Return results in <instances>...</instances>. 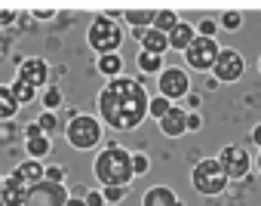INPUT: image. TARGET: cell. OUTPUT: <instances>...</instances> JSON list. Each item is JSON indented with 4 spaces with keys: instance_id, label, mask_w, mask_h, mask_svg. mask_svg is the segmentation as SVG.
<instances>
[{
    "instance_id": "1",
    "label": "cell",
    "mask_w": 261,
    "mask_h": 206,
    "mask_svg": "<svg viewBox=\"0 0 261 206\" xmlns=\"http://www.w3.org/2000/svg\"><path fill=\"white\" fill-rule=\"evenodd\" d=\"M148 89L139 77H114L108 80L98 95H95V108H98V120L108 130L117 133H133L145 123L148 117Z\"/></svg>"
},
{
    "instance_id": "2",
    "label": "cell",
    "mask_w": 261,
    "mask_h": 206,
    "mask_svg": "<svg viewBox=\"0 0 261 206\" xmlns=\"http://www.w3.org/2000/svg\"><path fill=\"white\" fill-rule=\"evenodd\" d=\"M92 175L101 188H129L136 182L133 151H126L117 142H108L105 148H98V154L92 160Z\"/></svg>"
},
{
    "instance_id": "3",
    "label": "cell",
    "mask_w": 261,
    "mask_h": 206,
    "mask_svg": "<svg viewBox=\"0 0 261 206\" xmlns=\"http://www.w3.org/2000/svg\"><path fill=\"white\" fill-rule=\"evenodd\" d=\"M123 40H126L123 25H120V22L105 19L101 13H98V16L89 22V28H86V43L95 49V56H111V53H120Z\"/></svg>"
},
{
    "instance_id": "4",
    "label": "cell",
    "mask_w": 261,
    "mask_h": 206,
    "mask_svg": "<svg viewBox=\"0 0 261 206\" xmlns=\"http://www.w3.org/2000/svg\"><path fill=\"white\" fill-rule=\"evenodd\" d=\"M101 136H105V126L95 114H74L68 123H65V139L71 148L77 151H92L101 145Z\"/></svg>"
},
{
    "instance_id": "5",
    "label": "cell",
    "mask_w": 261,
    "mask_h": 206,
    "mask_svg": "<svg viewBox=\"0 0 261 206\" xmlns=\"http://www.w3.org/2000/svg\"><path fill=\"white\" fill-rule=\"evenodd\" d=\"M227 182H230V178L224 175V169H221V163H218L215 157H203V160H197L194 169H191V185H194V191L203 194V197H218V194H224Z\"/></svg>"
},
{
    "instance_id": "6",
    "label": "cell",
    "mask_w": 261,
    "mask_h": 206,
    "mask_svg": "<svg viewBox=\"0 0 261 206\" xmlns=\"http://www.w3.org/2000/svg\"><path fill=\"white\" fill-rule=\"evenodd\" d=\"M218 53H221V46H218L212 37H194V43L185 49V62H188V68H194L197 74H206V71L212 74Z\"/></svg>"
},
{
    "instance_id": "7",
    "label": "cell",
    "mask_w": 261,
    "mask_h": 206,
    "mask_svg": "<svg viewBox=\"0 0 261 206\" xmlns=\"http://www.w3.org/2000/svg\"><path fill=\"white\" fill-rule=\"evenodd\" d=\"M157 89H160L163 98H169L172 105H175L178 98H185V95L191 92V77H188L185 68L169 65V68H163V71L157 74Z\"/></svg>"
},
{
    "instance_id": "8",
    "label": "cell",
    "mask_w": 261,
    "mask_h": 206,
    "mask_svg": "<svg viewBox=\"0 0 261 206\" xmlns=\"http://www.w3.org/2000/svg\"><path fill=\"white\" fill-rule=\"evenodd\" d=\"M218 163H221V169H224V175L230 178V182H240V178H246L249 175V169H252V157H249V151L243 148V145H224L221 148V154L215 157Z\"/></svg>"
},
{
    "instance_id": "9",
    "label": "cell",
    "mask_w": 261,
    "mask_h": 206,
    "mask_svg": "<svg viewBox=\"0 0 261 206\" xmlns=\"http://www.w3.org/2000/svg\"><path fill=\"white\" fill-rule=\"evenodd\" d=\"M68 188L65 185H56V182H37V185H31V191H28V203L25 206H65L68 203Z\"/></svg>"
},
{
    "instance_id": "10",
    "label": "cell",
    "mask_w": 261,
    "mask_h": 206,
    "mask_svg": "<svg viewBox=\"0 0 261 206\" xmlns=\"http://www.w3.org/2000/svg\"><path fill=\"white\" fill-rule=\"evenodd\" d=\"M246 71V59L237 53V49H221L218 59H215V68H212V77L218 83H237Z\"/></svg>"
},
{
    "instance_id": "11",
    "label": "cell",
    "mask_w": 261,
    "mask_h": 206,
    "mask_svg": "<svg viewBox=\"0 0 261 206\" xmlns=\"http://www.w3.org/2000/svg\"><path fill=\"white\" fill-rule=\"evenodd\" d=\"M49 62L46 59H40V56H31V59H22L19 62V68H16V77L19 80H25L28 86H34V89H46L49 86Z\"/></svg>"
},
{
    "instance_id": "12",
    "label": "cell",
    "mask_w": 261,
    "mask_h": 206,
    "mask_svg": "<svg viewBox=\"0 0 261 206\" xmlns=\"http://www.w3.org/2000/svg\"><path fill=\"white\" fill-rule=\"evenodd\" d=\"M28 185L16 175V172H10V175H4V191H0V206H25L28 203Z\"/></svg>"
},
{
    "instance_id": "13",
    "label": "cell",
    "mask_w": 261,
    "mask_h": 206,
    "mask_svg": "<svg viewBox=\"0 0 261 206\" xmlns=\"http://www.w3.org/2000/svg\"><path fill=\"white\" fill-rule=\"evenodd\" d=\"M157 126H160V133H163L166 139H181V136L188 133V111L178 108V105H172V111H169L163 120H157Z\"/></svg>"
},
{
    "instance_id": "14",
    "label": "cell",
    "mask_w": 261,
    "mask_h": 206,
    "mask_svg": "<svg viewBox=\"0 0 261 206\" xmlns=\"http://www.w3.org/2000/svg\"><path fill=\"white\" fill-rule=\"evenodd\" d=\"M142 206H185L169 185H154L142 194Z\"/></svg>"
},
{
    "instance_id": "15",
    "label": "cell",
    "mask_w": 261,
    "mask_h": 206,
    "mask_svg": "<svg viewBox=\"0 0 261 206\" xmlns=\"http://www.w3.org/2000/svg\"><path fill=\"white\" fill-rule=\"evenodd\" d=\"M154 16H157V10H151V7H126L123 10V22H129L133 31L154 28Z\"/></svg>"
},
{
    "instance_id": "16",
    "label": "cell",
    "mask_w": 261,
    "mask_h": 206,
    "mask_svg": "<svg viewBox=\"0 0 261 206\" xmlns=\"http://www.w3.org/2000/svg\"><path fill=\"white\" fill-rule=\"evenodd\" d=\"M194 37H197V28H194L191 22H178V25L172 28V34H169V49L185 53V49L194 43Z\"/></svg>"
},
{
    "instance_id": "17",
    "label": "cell",
    "mask_w": 261,
    "mask_h": 206,
    "mask_svg": "<svg viewBox=\"0 0 261 206\" xmlns=\"http://www.w3.org/2000/svg\"><path fill=\"white\" fill-rule=\"evenodd\" d=\"M139 46H142V53H151V56H166V53H169V37H166V34H160V31H154V28H148V31L142 34Z\"/></svg>"
},
{
    "instance_id": "18",
    "label": "cell",
    "mask_w": 261,
    "mask_h": 206,
    "mask_svg": "<svg viewBox=\"0 0 261 206\" xmlns=\"http://www.w3.org/2000/svg\"><path fill=\"white\" fill-rule=\"evenodd\" d=\"M13 172H16V175H19V178H22V182H25V185H28V188H31V185H37V182H43V178H46V166H43V163H40V160H31V157H28V160H25V163H19V166H16V169H13Z\"/></svg>"
},
{
    "instance_id": "19",
    "label": "cell",
    "mask_w": 261,
    "mask_h": 206,
    "mask_svg": "<svg viewBox=\"0 0 261 206\" xmlns=\"http://www.w3.org/2000/svg\"><path fill=\"white\" fill-rule=\"evenodd\" d=\"M95 68H98V74H101V77L114 80V77H123L126 62H123V56H120V53H111V56H98Z\"/></svg>"
},
{
    "instance_id": "20",
    "label": "cell",
    "mask_w": 261,
    "mask_h": 206,
    "mask_svg": "<svg viewBox=\"0 0 261 206\" xmlns=\"http://www.w3.org/2000/svg\"><path fill=\"white\" fill-rule=\"evenodd\" d=\"M19 101H16V95H13V89L10 86H4L0 83V120H13L16 114H19Z\"/></svg>"
},
{
    "instance_id": "21",
    "label": "cell",
    "mask_w": 261,
    "mask_h": 206,
    "mask_svg": "<svg viewBox=\"0 0 261 206\" xmlns=\"http://www.w3.org/2000/svg\"><path fill=\"white\" fill-rule=\"evenodd\" d=\"M25 151H28V157H31V160H43V157H49V154H53V139H49V136L28 139V142H25Z\"/></svg>"
},
{
    "instance_id": "22",
    "label": "cell",
    "mask_w": 261,
    "mask_h": 206,
    "mask_svg": "<svg viewBox=\"0 0 261 206\" xmlns=\"http://www.w3.org/2000/svg\"><path fill=\"white\" fill-rule=\"evenodd\" d=\"M181 19H178V13L175 10H157V16H154V31H160V34H172V28L178 25Z\"/></svg>"
},
{
    "instance_id": "23",
    "label": "cell",
    "mask_w": 261,
    "mask_h": 206,
    "mask_svg": "<svg viewBox=\"0 0 261 206\" xmlns=\"http://www.w3.org/2000/svg\"><path fill=\"white\" fill-rule=\"evenodd\" d=\"M136 65H139V71H145V74H160L166 65H163V56H151V53H142L139 49V56H136Z\"/></svg>"
},
{
    "instance_id": "24",
    "label": "cell",
    "mask_w": 261,
    "mask_h": 206,
    "mask_svg": "<svg viewBox=\"0 0 261 206\" xmlns=\"http://www.w3.org/2000/svg\"><path fill=\"white\" fill-rule=\"evenodd\" d=\"M169 111H172V101L169 98H163V95H151L148 98V117L151 120H163Z\"/></svg>"
},
{
    "instance_id": "25",
    "label": "cell",
    "mask_w": 261,
    "mask_h": 206,
    "mask_svg": "<svg viewBox=\"0 0 261 206\" xmlns=\"http://www.w3.org/2000/svg\"><path fill=\"white\" fill-rule=\"evenodd\" d=\"M10 89H13V95H16L19 105H31V101L37 98V89H34V86H28V83H25V80H19V77L10 83Z\"/></svg>"
},
{
    "instance_id": "26",
    "label": "cell",
    "mask_w": 261,
    "mask_h": 206,
    "mask_svg": "<svg viewBox=\"0 0 261 206\" xmlns=\"http://www.w3.org/2000/svg\"><path fill=\"white\" fill-rule=\"evenodd\" d=\"M40 101H43V111H53V114H56V108L65 101V95H62V89H59L56 83H49V86L40 92Z\"/></svg>"
},
{
    "instance_id": "27",
    "label": "cell",
    "mask_w": 261,
    "mask_h": 206,
    "mask_svg": "<svg viewBox=\"0 0 261 206\" xmlns=\"http://www.w3.org/2000/svg\"><path fill=\"white\" fill-rule=\"evenodd\" d=\"M240 25H243V13H237V10L221 13V19H218V28H224V31H240Z\"/></svg>"
},
{
    "instance_id": "28",
    "label": "cell",
    "mask_w": 261,
    "mask_h": 206,
    "mask_svg": "<svg viewBox=\"0 0 261 206\" xmlns=\"http://www.w3.org/2000/svg\"><path fill=\"white\" fill-rule=\"evenodd\" d=\"M133 172H136V178L151 172V157H148V151H133Z\"/></svg>"
},
{
    "instance_id": "29",
    "label": "cell",
    "mask_w": 261,
    "mask_h": 206,
    "mask_svg": "<svg viewBox=\"0 0 261 206\" xmlns=\"http://www.w3.org/2000/svg\"><path fill=\"white\" fill-rule=\"evenodd\" d=\"M37 126H40V133H43V136H49V139H53V133L59 130V117H56L53 111H43V114L37 117Z\"/></svg>"
},
{
    "instance_id": "30",
    "label": "cell",
    "mask_w": 261,
    "mask_h": 206,
    "mask_svg": "<svg viewBox=\"0 0 261 206\" xmlns=\"http://www.w3.org/2000/svg\"><path fill=\"white\" fill-rule=\"evenodd\" d=\"M101 194H105L108 206H117V203H123L129 197V188H101Z\"/></svg>"
},
{
    "instance_id": "31",
    "label": "cell",
    "mask_w": 261,
    "mask_h": 206,
    "mask_svg": "<svg viewBox=\"0 0 261 206\" xmlns=\"http://www.w3.org/2000/svg\"><path fill=\"white\" fill-rule=\"evenodd\" d=\"M215 31H218V22H215V19H203V22L197 25V37H212V40H215Z\"/></svg>"
},
{
    "instance_id": "32",
    "label": "cell",
    "mask_w": 261,
    "mask_h": 206,
    "mask_svg": "<svg viewBox=\"0 0 261 206\" xmlns=\"http://www.w3.org/2000/svg\"><path fill=\"white\" fill-rule=\"evenodd\" d=\"M46 182H56V185H65V166H59V163H53V166H46Z\"/></svg>"
},
{
    "instance_id": "33",
    "label": "cell",
    "mask_w": 261,
    "mask_h": 206,
    "mask_svg": "<svg viewBox=\"0 0 261 206\" xmlns=\"http://www.w3.org/2000/svg\"><path fill=\"white\" fill-rule=\"evenodd\" d=\"M83 203H86V206H108V203H105V194H101L98 188H95V191H86V194H83Z\"/></svg>"
},
{
    "instance_id": "34",
    "label": "cell",
    "mask_w": 261,
    "mask_h": 206,
    "mask_svg": "<svg viewBox=\"0 0 261 206\" xmlns=\"http://www.w3.org/2000/svg\"><path fill=\"white\" fill-rule=\"evenodd\" d=\"M13 136H16V126H13L10 120H0V145L13 142Z\"/></svg>"
},
{
    "instance_id": "35",
    "label": "cell",
    "mask_w": 261,
    "mask_h": 206,
    "mask_svg": "<svg viewBox=\"0 0 261 206\" xmlns=\"http://www.w3.org/2000/svg\"><path fill=\"white\" fill-rule=\"evenodd\" d=\"M203 130V117L200 111H188V133H200Z\"/></svg>"
},
{
    "instance_id": "36",
    "label": "cell",
    "mask_w": 261,
    "mask_h": 206,
    "mask_svg": "<svg viewBox=\"0 0 261 206\" xmlns=\"http://www.w3.org/2000/svg\"><path fill=\"white\" fill-rule=\"evenodd\" d=\"M19 19V10H0V28H10Z\"/></svg>"
},
{
    "instance_id": "37",
    "label": "cell",
    "mask_w": 261,
    "mask_h": 206,
    "mask_svg": "<svg viewBox=\"0 0 261 206\" xmlns=\"http://www.w3.org/2000/svg\"><path fill=\"white\" fill-rule=\"evenodd\" d=\"M31 16H34V19H53V16H56V10H53V7H34V10H31Z\"/></svg>"
},
{
    "instance_id": "38",
    "label": "cell",
    "mask_w": 261,
    "mask_h": 206,
    "mask_svg": "<svg viewBox=\"0 0 261 206\" xmlns=\"http://www.w3.org/2000/svg\"><path fill=\"white\" fill-rule=\"evenodd\" d=\"M22 136H25V142H28V139L43 136V133H40V126H37V120H34V123H25V133H22Z\"/></svg>"
},
{
    "instance_id": "39",
    "label": "cell",
    "mask_w": 261,
    "mask_h": 206,
    "mask_svg": "<svg viewBox=\"0 0 261 206\" xmlns=\"http://www.w3.org/2000/svg\"><path fill=\"white\" fill-rule=\"evenodd\" d=\"M185 101H188V108H191V111H200L203 95H191V92H188V95H185Z\"/></svg>"
},
{
    "instance_id": "40",
    "label": "cell",
    "mask_w": 261,
    "mask_h": 206,
    "mask_svg": "<svg viewBox=\"0 0 261 206\" xmlns=\"http://www.w3.org/2000/svg\"><path fill=\"white\" fill-rule=\"evenodd\" d=\"M249 139H252V145H255V148L261 151V123H258V126H252V133H249Z\"/></svg>"
},
{
    "instance_id": "41",
    "label": "cell",
    "mask_w": 261,
    "mask_h": 206,
    "mask_svg": "<svg viewBox=\"0 0 261 206\" xmlns=\"http://www.w3.org/2000/svg\"><path fill=\"white\" fill-rule=\"evenodd\" d=\"M65 206H86V203H83V197H68Z\"/></svg>"
},
{
    "instance_id": "42",
    "label": "cell",
    "mask_w": 261,
    "mask_h": 206,
    "mask_svg": "<svg viewBox=\"0 0 261 206\" xmlns=\"http://www.w3.org/2000/svg\"><path fill=\"white\" fill-rule=\"evenodd\" d=\"M258 172H261V151H258Z\"/></svg>"
},
{
    "instance_id": "43",
    "label": "cell",
    "mask_w": 261,
    "mask_h": 206,
    "mask_svg": "<svg viewBox=\"0 0 261 206\" xmlns=\"http://www.w3.org/2000/svg\"><path fill=\"white\" fill-rule=\"evenodd\" d=\"M0 191H4V175H0Z\"/></svg>"
},
{
    "instance_id": "44",
    "label": "cell",
    "mask_w": 261,
    "mask_h": 206,
    "mask_svg": "<svg viewBox=\"0 0 261 206\" xmlns=\"http://www.w3.org/2000/svg\"><path fill=\"white\" fill-rule=\"evenodd\" d=\"M258 71H261V59H258Z\"/></svg>"
}]
</instances>
